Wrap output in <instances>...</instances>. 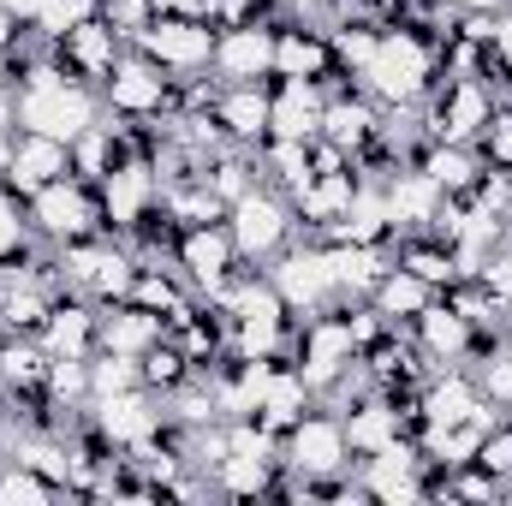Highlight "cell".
Segmentation results:
<instances>
[{
  "label": "cell",
  "mask_w": 512,
  "mask_h": 506,
  "mask_svg": "<svg viewBox=\"0 0 512 506\" xmlns=\"http://www.w3.org/2000/svg\"><path fill=\"white\" fill-rule=\"evenodd\" d=\"M382 108H423V96L441 84V48L417 30V24H382L376 36V60L358 78Z\"/></svg>",
  "instance_id": "6da1fadb"
},
{
  "label": "cell",
  "mask_w": 512,
  "mask_h": 506,
  "mask_svg": "<svg viewBox=\"0 0 512 506\" xmlns=\"http://www.w3.org/2000/svg\"><path fill=\"white\" fill-rule=\"evenodd\" d=\"M495 108H501V96L483 78H441L423 96V137L429 143H465V149H477V137L495 120Z\"/></svg>",
  "instance_id": "7a4b0ae2"
},
{
  "label": "cell",
  "mask_w": 512,
  "mask_h": 506,
  "mask_svg": "<svg viewBox=\"0 0 512 506\" xmlns=\"http://www.w3.org/2000/svg\"><path fill=\"white\" fill-rule=\"evenodd\" d=\"M24 215H30V233H36V239H48V245H72V239H96V233H102L96 185H84L78 173L48 179V185L24 203Z\"/></svg>",
  "instance_id": "3957f363"
},
{
  "label": "cell",
  "mask_w": 512,
  "mask_h": 506,
  "mask_svg": "<svg viewBox=\"0 0 512 506\" xmlns=\"http://www.w3.org/2000/svg\"><path fill=\"white\" fill-rule=\"evenodd\" d=\"M286 316H292V304L274 292V280H268V274H262V280L245 274V280H239V298H233V310H227V346H233V358L280 352Z\"/></svg>",
  "instance_id": "277c9868"
},
{
  "label": "cell",
  "mask_w": 512,
  "mask_h": 506,
  "mask_svg": "<svg viewBox=\"0 0 512 506\" xmlns=\"http://www.w3.org/2000/svg\"><path fill=\"white\" fill-rule=\"evenodd\" d=\"M227 227H233V245H239L245 262H268V256H280L286 245H292L298 215H292L286 191H274V185H251V191L227 209Z\"/></svg>",
  "instance_id": "5b68a950"
},
{
  "label": "cell",
  "mask_w": 512,
  "mask_h": 506,
  "mask_svg": "<svg viewBox=\"0 0 512 506\" xmlns=\"http://www.w3.org/2000/svg\"><path fill=\"white\" fill-rule=\"evenodd\" d=\"M96 203H102V227H114V233L131 239V233L161 209V173H155V161L126 149V155L108 167V179L96 185Z\"/></svg>",
  "instance_id": "8992f818"
},
{
  "label": "cell",
  "mask_w": 512,
  "mask_h": 506,
  "mask_svg": "<svg viewBox=\"0 0 512 506\" xmlns=\"http://www.w3.org/2000/svg\"><path fill=\"white\" fill-rule=\"evenodd\" d=\"M215 24L209 18H197V12H155L149 18V30L137 36V48L149 54V60H161L173 78H197V72H209V60H215Z\"/></svg>",
  "instance_id": "52a82bcc"
},
{
  "label": "cell",
  "mask_w": 512,
  "mask_h": 506,
  "mask_svg": "<svg viewBox=\"0 0 512 506\" xmlns=\"http://www.w3.org/2000/svg\"><path fill=\"white\" fill-rule=\"evenodd\" d=\"M173 102V72L161 60H149L143 48H131L114 60L108 84H102V108L120 114V120H149V114H167Z\"/></svg>",
  "instance_id": "ba28073f"
},
{
  "label": "cell",
  "mask_w": 512,
  "mask_h": 506,
  "mask_svg": "<svg viewBox=\"0 0 512 506\" xmlns=\"http://www.w3.org/2000/svg\"><path fill=\"white\" fill-rule=\"evenodd\" d=\"M358 364V340H352V322L346 316H310L304 322V340H298V376L310 381V393H328L340 387V376Z\"/></svg>",
  "instance_id": "9c48e42d"
},
{
  "label": "cell",
  "mask_w": 512,
  "mask_h": 506,
  "mask_svg": "<svg viewBox=\"0 0 512 506\" xmlns=\"http://www.w3.org/2000/svg\"><path fill=\"white\" fill-rule=\"evenodd\" d=\"M346 423L340 417H298L292 429H286V471L292 477H304V483H334L340 471H346Z\"/></svg>",
  "instance_id": "30bf717a"
},
{
  "label": "cell",
  "mask_w": 512,
  "mask_h": 506,
  "mask_svg": "<svg viewBox=\"0 0 512 506\" xmlns=\"http://www.w3.org/2000/svg\"><path fill=\"white\" fill-rule=\"evenodd\" d=\"M90 411H96V435L108 447H137V441H149V435L167 429V405L149 387H126V393L90 399Z\"/></svg>",
  "instance_id": "8fae6325"
},
{
  "label": "cell",
  "mask_w": 512,
  "mask_h": 506,
  "mask_svg": "<svg viewBox=\"0 0 512 506\" xmlns=\"http://www.w3.org/2000/svg\"><path fill=\"white\" fill-rule=\"evenodd\" d=\"M126 54V36L96 12V18H84V24H72L60 42H54V60L78 78V84H108V72H114V60Z\"/></svg>",
  "instance_id": "7c38bea8"
},
{
  "label": "cell",
  "mask_w": 512,
  "mask_h": 506,
  "mask_svg": "<svg viewBox=\"0 0 512 506\" xmlns=\"http://www.w3.org/2000/svg\"><path fill=\"white\" fill-rule=\"evenodd\" d=\"M268 280H274V292H280L292 310H304V316H316V310L334 298V274H328L322 239H316V245H286V251L274 256Z\"/></svg>",
  "instance_id": "4fadbf2b"
},
{
  "label": "cell",
  "mask_w": 512,
  "mask_h": 506,
  "mask_svg": "<svg viewBox=\"0 0 512 506\" xmlns=\"http://www.w3.org/2000/svg\"><path fill=\"white\" fill-rule=\"evenodd\" d=\"M72 173V143H60V137H42V131H18V143H12V161L0 167V185L12 191V197H36L48 179H66Z\"/></svg>",
  "instance_id": "5bb4252c"
},
{
  "label": "cell",
  "mask_w": 512,
  "mask_h": 506,
  "mask_svg": "<svg viewBox=\"0 0 512 506\" xmlns=\"http://www.w3.org/2000/svg\"><path fill=\"white\" fill-rule=\"evenodd\" d=\"M173 262L185 268L191 292H203V286H215V280L239 274V262H245V256H239V245H233V227H227V221H209V227H185V233H179Z\"/></svg>",
  "instance_id": "9a60e30c"
},
{
  "label": "cell",
  "mask_w": 512,
  "mask_h": 506,
  "mask_svg": "<svg viewBox=\"0 0 512 506\" xmlns=\"http://www.w3.org/2000/svg\"><path fill=\"white\" fill-rule=\"evenodd\" d=\"M221 84H268L274 78V24H239V30H221L215 36V60Z\"/></svg>",
  "instance_id": "2e32d148"
},
{
  "label": "cell",
  "mask_w": 512,
  "mask_h": 506,
  "mask_svg": "<svg viewBox=\"0 0 512 506\" xmlns=\"http://www.w3.org/2000/svg\"><path fill=\"white\" fill-rule=\"evenodd\" d=\"M274 78H304V84H334V42L316 24H274Z\"/></svg>",
  "instance_id": "e0dca14e"
},
{
  "label": "cell",
  "mask_w": 512,
  "mask_h": 506,
  "mask_svg": "<svg viewBox=\"0 0 512 506\" xmlns=\"http://www.w3.org/2000/svg\"><path fill=\"white\" fill-rule=\"evenodd\" d=\"M483 411V387L477 376H465V370H447V376L429 381V393L411 405V417H417V435L429 441V435H441V429H459V423H471Z\"/></svg>",
  "instance_id": "ac0fdd59"
},
{
  "label": "cell",
  "mask_w": 512,
  "mask_h": 506,
  "mask_svg": "<svg viewBox=\"0 0 512 506\" xmlns=\"http://www.w3.org/2000/svg\"><path fill=\"white\" fill-rule=\"evenodd\" d=\"M405 328H411L417 352H423L429 364H441V370H447V364H459L465 352H477V328H471V322H465V316H459V310H453L447 298L423 304V310H417V316H411Z\"/></svg>",
  "instance_id": "d6986e66"
},
{
  "label": "cell",
  "mask_w": 512,
  "mask_h": 506,
  "mask_svg": "<svg viewBox=\"0 0 512 506\" xmlns=\"http://www.w3.org/2000/svg\"><path fill=\"white\" fill-rule=\"evenodd\" d=\"M322 102L328 84H304V78H280V90H268V137H322Z\"/></svg>",
  "instance_id": "ffe728a7"
},
{
  "label": "cell",
  "mask_w": 512,
  "mask_h": 506,
  "mask_svg": "<svg viewBox=\"0 0 512 506\" xmlns=\"http://www.w3.org/2000/svg\"><path fill=\"white\" fill-rule=\"evenodd\" d=\"M42 346H48V358H90L96 352V298H78V292L54 298V310L42 322Z\"/></svg>",
  "instance_id": "44dd1931"
},
{
  "label": "cell",
  "mask_w": 512,
  "mask_h": 506,
  "mask_svg": "<svg viewBox=\"0 0 512 506\" xmlns=\"http://www.w3.org/2000/svg\"><path fill=\"white\" fill-rule=\"evenodd\" d=\"M215 120L227 131V143L251 149L268 137V84H221L215 90Z\"/></svg>",
  "instance_id": "7402d4cb"
},
{
  "label": "cell",
  "mask_w": 512,
  "mask_h": 506,
  "mask_svg": "<svg viewBox=\"0 0 512 506\" xmlns=\"http://www.w3.org/2000/svg\"><path fill=\"white\" fill-rule=\"evenodd\" d=\"M340 423H346V447H352V453H364V459H370V453H382L387 441H399V435H405V411H399L393 399H382V393L358 399Z\"/></svg>",
  "instance_id": "603a6c76"
},
{
  "label": "cell",
  "mask_w": 512,
  "mask_h": 506,
  "mask_svg": "<svg viewBox=\"0 0 512 506\" xmlns=\"http://www.w3.org/2000/svg\"><path fill=\"white\" fill-rule=\"evenodd\" d=\"M274 471H280V453H245V447H227V459L215 465V489L233 495V501H256L274 489Z\"/></svg>",
  "instance_id": "cb8c5ba5"
},
{
  "label": "cell",
  "mask_w": 512,
  "mask_h": 506,
  "mask_svg": "<svg viewBox=\"0 0 512 506\" xmlns=\"http://www.w3.org/2000/svg\"><path fill=\"white\" fill-rule=\"evenodd\" d=\"M417 167H423L447 197H471L477 179H483V161H477V149H465V143H423Z\"/></svg>",
  "instance_id": "d4e9b609"
},
{
  "label": "cell",
  "mask_w": 512,
  "mask_h": 506,
  "mask_svg": "<svg viewBox=\"0 0 512 506\" xmlns=\"http://www.w3.org/2000/svg\"><path fill=\"white\" fill-rule=\"evenodd\" d=\"M310 399H316V393H310V381L298 376L292 364H280L274 381H268V393H262V405H256V417H262V429H268V435H286V429L310 411Z\"/></svg>",
  "instance_id": "484cf974"
},
{
  "label": "cell",
  "mask_w": 512,
  "mask_h": 506,
  "mask_svg": "<svg viewBox=\"0 0 512 506\" xmlns=\"http://www.w3.org/2000/svg\"><path fill=\"white\" fill-rule=\"evenodd\" d=\"M435 298H441V292H435L429 280H417L405 262H387V274L376 280V292H370V304L382 310L387 322H411V316H417L423 304H435Z\"/></svg>",
  "instance_id": "4316f807"
},
{
  "label": "cell",
  "mask_w": 512,
  "mask_h": 506,
  "mask_svg": "<svg viewBox=\"0 0 512 506\" xmlns=\"http://www.w3.org/2000/svg\"><path fill=\"white\" fill-rule=\"evenodd\" d=\"M126 387H143V358H131V352H90V399L126 393Z\"/></svg>",
  "instance_id": "83f0119b"
},
{
  "label": "cell",
  "mask_w": 512,
  "mask_h": 506,
  "mask_svg": "<svg viewBox=\"0 0 512 506\" xmlns=\"http://www.w3.org/2000/svg\"><path fill=\"white\" fill-rule=\"evenodd\" d=\"M54 495H60V489H54L42 471L6 459V471H0V506H42V501H54Z\"/></svg>",
  "instance_id": "f1b7e54d"
},
{
  "label": "cell",
  "mask_w": 512,
  "mask_h": 506,
  "mask_svg": "<svg viewBox=\"0 0 512 506\" xmlns=\"http://www.w3.org/2000/svg\"><path fill=\"white\" fill-rule=\"evenodd\" d=\"M24 251H30V215H24L18 197L0 185V268L24 262Z\"/></svg>",
  "instance_id": "f546056e"
},
{
  "label": "cell",
  "mask_w": 512,
  "mask_h": 506,
  "mask_svg": "<svg viewBox=\"0 0 512 506\" xmlns=\"http://www.w3.org/2000/svg\"><path fill=\"white\" fill-rule=\"evenodd\" d=\"M477 387H483V399H495V405H512V340L501 346H489L483 352V364H477Z\"/></svg>",
  "instance_id": "4dcf8cb0"
},
{
  "label": "cell",
  "mask_w": 512,
  "mask_h": 506,
  "mask_svg": "<svg viewBox=\"0 0 512 506\" xmlns=\"http://www.w3.org/2000/svg\"><path fill=\"white\" fill-rule=\"evenodd\" d=\"M102 18H108L126 42H137V36L149 30V18H155V0H102Z\"/></svg>",
  "instance_id": "1f68e13d"
},
{
  "label": "cell",
  "mask_w": 512,
  "mask_h": 506,
  "mask_svg": "<svg viewBox=\"0 0 512 506\" xmlns=\"http://www.w3.org/2000/svg\"><path fill=\"white\" fill-rule=\"evenodd\" d=\"M477 143H483L489 167H512V108H495V120H489V131Z\"/></svg>",
  "instance_id": "d6a6232c"
},
{
  "label": "cell",
  "mask_w": 512,
  "mask_h": 506,
  "mask_svg": "<svg viewBox=\"0 0 512 506\" xmlns=\"http://www.w3.org/2000/svg\"><path fill=\"white\" fill-rule=\"evenodd\" d=\"M489 66H501V72L512 78V0L495 12V36H489V60H483V72H489Z\"/></svg>",
  "instance_id": "836d02e7"
},
{
  "label": "cell",
  "mask_w": 512,
  "mask_h": 506,
  "mask_svg": "<svg viewBox=\"0 0 512 506\" xmlns=\"http://www.w3.org/2000/svg\"><path fill=\"white\" fill-rule=\"evenodd\" d=\"M18 36H24V30H18V18H12V6L0 0V54H12V48H18Z\"/></svg>",
  "instance_id": "e575fe53"
},
{
  "label": "cell",
  "mask_w": 512,
  "mask_h": 506,
  "mask_svg": "<svg viewBox=\"0 0 512 506\" xmlns=\"http://www.w3.org/2000/svg\"><path fill=\"white\" fill-rule=\"evenodd\" d=\"M459 6H465V12H501L507 0H459Z\"/></svg>",
  "instance_id": "d590c367"
},
{
  "label": "cell",
  "mask_w": 512,
  "mask_h": 506,
  "mask_svg": "<svg viewBox=\"0 0 512 506\" xmlns=\"http://www.w3.org/2000/svg\"><path fill=\"white\" fill-rule=\"evenodd\" d=\"M274 6H280V12H316L322 0H274Z\"/></svg>",
  "instance_id": "8d00e7d4"
}]
</instances>
